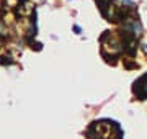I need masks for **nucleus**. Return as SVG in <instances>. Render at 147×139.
<instances>
[{
    "mask_svg": "<svg viewBox=\"0 0 147 139\" xmlns=\"http://www.w3.org/2000/svg\"><path fill=\"white\" fill-rule=\"evenodd\" d=\"M132 93L137 96V100H147V74L141 75L137 80L132 84Z\"/></svg>",
    "mask_w": 147,
    "mask_h": 139,
    "instance_id": "1",
    "label": "nucleus"
},
{
    "mask_svg": "<svg viewBox=\"0 0 147 139\" xmlns=\"http://www.w3.org/2000/svg\"><path fill=\"white\" fill-rule=\"evenodd\" d=\"M124 65H126V69H136V67H137L136 62H132V61H127V59H124Z\"/></svg>",
    "mask_w": 147,
    "mask_h": 139,
    "instance_id": "2",
    "label": "nucleus"
},
{
    "mask_svg": "<svg viewBox=\"0 0 147 139\" xmlns=\"http://www.w3.org/2000/svg\"><path fill=\"white\" fill-rule=\"evenodd\" d=\"M141 49H142V53H144V54H147V44L142 43V44H141Z\"/></svg>",
    "mask_w": 147,
    "mask_h": 139,
    "instance_id": "3",
    "label": "nucleus"
}]
</instances>
